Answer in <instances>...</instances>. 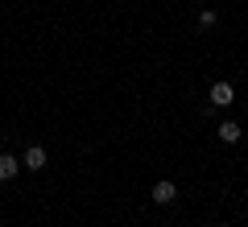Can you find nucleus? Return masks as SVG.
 Segmentation results:
<instances>
[{
  "instance_id": "f257e3e1",
  "label": "nucleus",
  "mask_w": 248,
  "mask_h": 227,
  "mask_svg": "<svg viewBox=\"0 0 248 227\" xmlns=\"http://www.w3.org/2000/svg\"><path fill=\"white\" fill-rule=\"evenodd\" d=\"M232 99H236V91H232V83H211V104H215V107H228Z\"/></svg>"
},
{
  "instance_id": "f03ea898",
  "label": "nucleus",
  "mask_w": 248,
  "mask_h": 227,
  "mask_svg": "<svg viewBox=\"0 0 248 227\" xmlns=\"http://www.w3.org/2000/svg\"><path fill=\"white\" fill-rule=\"evenodd\" d=\"M17 174H21V161L13 153H0V182H13Z\"/></svg>"
},
{
  "instance_id": "7ed1b4c3",
  "label": "nucleus",
  "mask_w": 248,
  "mask_h": 227,
  "mask_svg": "<svg viewBox=\"0 0 248 227\" xmlns=\"http://www.w3.org/2000/svg\"><path fill=\"white\" fill-rule=\"evenodd\" d=\"M178 198V186L174 182H157L153 186V202H157V207H166V202H174Z\"/></svg>"
},
{
  "instance_id": "20e7f679",
  "label": "nucleus",
  "mask_w": 248,
  "mask_h": 227,
  "mask_svg": "<svg viewBox=\"0 0 248 227\" xmlns=\"http://www.w3.org/2000/svg\"><path fill=\"white\" fill-rule=\"evenodd\" d=\"M240 136H244V128H240L236 120H223V124H219V140H223V145H236Z\"/></svg>"
},
{
  "instance_id": "39448f33",
  "label": "nucleus",
  "mask_w": 248,
  "mask_h": 227,
  "mask_svg": "<svg viewBox=\"0 0 248 227\" xmlns=\"http://www.w3.org/2000/svg\"><path fill=\"white\" fill-rule=\"evenodd\" d=\"M25 169H46V149H42V145H33V149L25 153Z\"/></svg>"
},
{
  "instance_id": "423d86ee",
  "label": "nucleus",
  "mask_w": 248,
  "mask_h": 227,
  "mask_svg": "<svg viewBox=\"0 0 248 227\" xmlns=\"http://www.w3.org/2000/svg\"><path fill=\"white\" fill-rule=\"evenodd\" d=\"M215 21H219V17H215V13H211V9H203V13H199V25H203V29H211V25H215Z\"/></svg>"
}]
</instances>
